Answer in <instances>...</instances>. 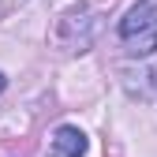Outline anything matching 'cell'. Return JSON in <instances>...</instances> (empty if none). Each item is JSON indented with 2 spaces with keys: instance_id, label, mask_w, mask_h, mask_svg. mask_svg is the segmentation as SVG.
Wrapping results in <instances>:
<instances>
[{
  "instance_id": "cell-1",
  "label": "cell",
  "mask_w": 157,
  "mask_h": 157,
  "mask_svg": "<svg viewBox=\"0 0 157 157\" xmlns=\"http://www.w3.org/2000/svg\"><path fill=\"white\" fill-rule=\"evenodd\" d=\"M120 41L131 56H150L157 49V0H139L120 19Z\"/></svg>"
},
{
  "instance_id": "cell-2",
  "label": "cell",
  "mask_w": 157,
  "mask_h": 157,
  "mask_svg": "<svg viewBox=\"0 0 157 157\" xmlns=\"http://www.w3.org/2000/svg\"><path fill=\"white\" fill-rule=\"evenodd\" d=\"M94 30H97V19H94V8L82 4L67 11L60 23H56V45H64L67 52H82L90 41H94Z\"/></svg>"
},
{
  "instance_id": "cell-3",
  "label": "cell",
  "mask_w": 157,
  "mask_h": 157,
  "mask_svg": "<svg viewBox=\"0 0 157 157\" xmlns=\"http://www.w3.org/2000/svg\"><path fill=\"white\" fill-rule=\"evenodd\" d=\"M86 153V135L64 124V127H56L52 131V139H49V157H82Z\"/></svg>"
},
{
  "instance_id": "cell-4",
  "label": "cell",
  "mask_w": 157,
  "mask_h": 157,
  "mask_svg": "<svg viewBox=\"0 0 157 157\" xmlns=\"http://www.w3.org/2000/svg\"><path fill=\"white\" fill-rule=\"evenodd\" d=\"M19 4H23V0H0V8H4V11H15Z\"/></svg>"
},
{
  "instance_id": "cell-5",
  "label": "cell",
  "mask_w": 157,
  "mask_h": 157,
  "mask_svg": "<svg viewBox=\"0 0 157 157\" xmlns=\"http://www.w3.org/2000/svg\"><path fill=\"white\" fill-rule=\"evenodd\" d=\"M4 86H8V78H4V71H0V94H4Z\"/></svg>"
}]
</instances>
